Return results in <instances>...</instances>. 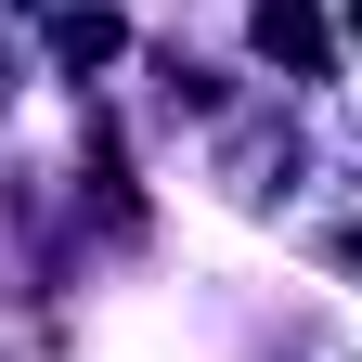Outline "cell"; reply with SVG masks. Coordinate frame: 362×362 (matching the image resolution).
I'll use <instances>...</instances> for the list:
<instances>
[{
  "label": "cell",
  "mask_w": 362,
  "mask_h": 362,
  "mask_svg": "<svg viewBox=\"0 0 362 362\" xmlns=\"http://www.w3.org/2000/svg\"><path fill=\"white\" fill-rule=\"evenodd\" d=\"M246 39H259L285 78H324V0H259V13H246Z\"/></svg>",
  "instance_id": "6da1fadb"
},
{
  "label": "cell",
  "mask_w": 362,
  "mask_h": 362,
  "mask_svg": "<svg viewBox=\"0 0 362 362\" xmlns=\"http://www.w3.org/2000/svg\"><path fill=\"white\" fill-rule=\"evenodd\" d=\"M52 52H65V65H117V52H129V26L78 0V13H52Z\"/></svg>",
  "instance_id": "7a4b0ae2"
},
{
  "label": "cell",
  "mask_w": 362,
  "mask_h": 362,
  "mask_svg": "<svg viewBox=\"0 0 362 362\" xmlns=\"http://www.w3.org/2000/svg\"><path fill=\"white\" fill-rule=\"evenodd\" d=\"M349 39H362V0H349Z\"/></svg>",
  "instance_id": "3957f363"
},
{
  "label": "cell",
  "mask_w": 362,
  "mask_h": 362,
  "mask_svg": "<svg viewBox=\"0 0 362 362\" xmlns=\"http://www.w3.org/2000/svg\"><path fill=\"white\" fill-rule=\"evenodd\" d=\"M349 259H362V233H349Z\"/></svg>",
  "instance_id": "277c9868"
}]
</instances>
